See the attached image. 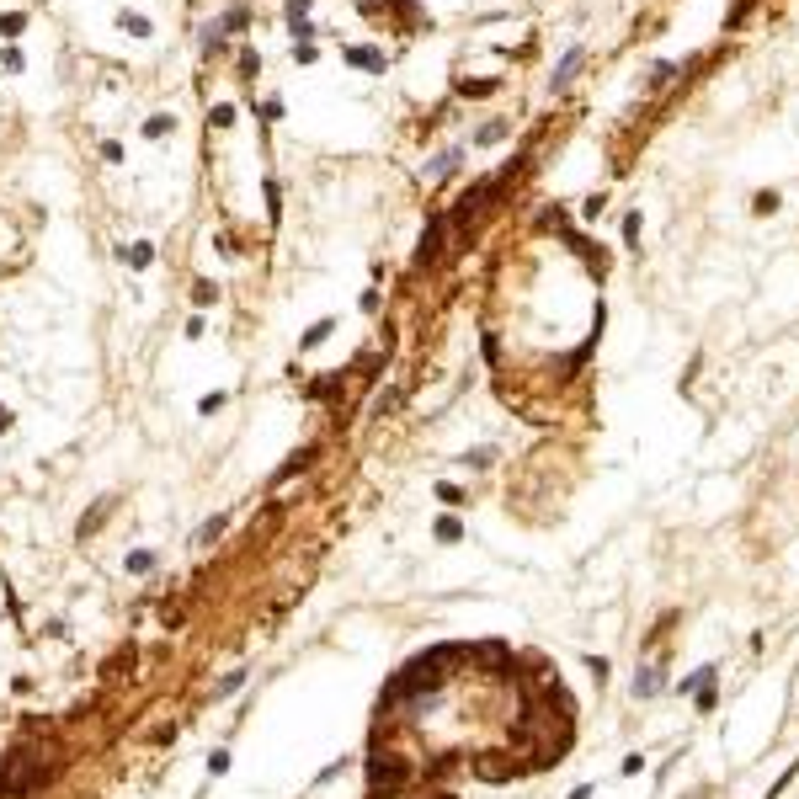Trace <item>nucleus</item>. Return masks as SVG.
Masks as SVG:
<instances>
[{
  "label": "nucleus",
  "mask_w": 799,
  "mask_h": 799,
  "mask_svg": "<svg viewBox=\"0 0 799 799\" xmlns=\"http://www.w3.org/2000/svg\"><path fill=\"white\" fill-rule=\"evenodd\" d=\"M118 27H123V32H134V38H150L155 22H150V16H139V11H118Z\"/></svg>",
  "instance_id": "obj_4"
},
{
  "label": "nucleus",
  "mask_w": 799,
  "mask_h": 799,
  "mask_svg": "<svg viewBox=\"0 0 799 799\" xmlns=\"http://www.w3.org/2000/svg\"><path fill=\"white\" fill-rule=\"evenodd\" d=\"M293 59H299V64H315L320 54H315V43H293Z\"/></svg>",
  "instance_id": "obj_13"
},
{
  "label": "nucleus",
  "mask_w": 799,
  "mask_h": 799,
  "mask_svg": "<svg viewBox=\"0 0 799 799\" xmlns=\"http://www.w3.org/2000/svg\"><path fill=\"white\" fill-rule=\"evenodd\" d=\"M288 27H299V22H309V0H288Z\"/></svg>",
  "instance_id": "obj_10"
},
{
  "label": "nucleus",
  "mask_w": 799,
  "mask_h": 799,
  "mask_svg": "<svg viewBox=\"0 0 799 799\" xmlns=\"http://www.w3.org/2000/svg\"><path fill=\"white\" fill-rule=\"evenodd\" d=\"M166 134H176V118H171V112H155V118H144V139H166Z\"/></svg>",
  "instance_id": "obj_5"
},
{
  "label": "nucleus",
  "mask_w": 799,
  "mask_h": 799,
  "mask_svg": "<svg viewBox=\"0 0 799 799\" xmlns=\"http://www.w3.org/2000/svg\"><path fill=\"white\" fill-rule=\"evenodd\" d=\"M442 240H448V219H432L421 235V251H416V267H432V256L442 251Z\"/></svg>",
  "instance_id": "obj_2"
},
{
  "label": "nucleus",
  "mask_w": 799,
  "mask_h": 799,
  "mask_svg": "<svg viewBox=\"0 0 799 799\" xmlns=\"http://www.w3.org/2000/svg\"><path fill=\"white\" fill-rule=\"evenodd\" d=\"M22 27H27V11H0V32L6 38H16Z\"/></svg>",
  "instance_id": "obj_9"
},
{
  "label": "nucleus",
  "mask_w": 799,
  "mask_h": 799,
  "mask_svg": "<svg viewBox=\"0 0 799 799\" xmlns=\"http://www.w3.org/2000/svg\"><path fill=\"white\" fill-rule=\"evenodd\" d=\"M102 160H112V166L123 160V144H118V139H107V144H102Z\"/></svg>",
  "instance_id": "obj_15"
},
{
  "label": "nucleus",
  "mask_w": 799,
  "mask_h": 799,
  "mask_svg": "<svg viewBox=\"0 0 799 799\" xmlns=\"http://www.w3.org/2000/svg\"><path fill=\"white\" fill-rule=\"evenodd\" d=\"M208 123H213V128H229V123H235V107H213Z\"/></svg>",
  "instance_id": "obj_11"
},
{
  "label": "nucleus",
  "mask_w": 799,
  "mask_h": 799,
  "mask_svg": "<svg viewBox=\"0 0 799 799\" xmlns=\"http://www.w3.org/2000/svg\"><path fill=\"white\" fill-rule=\"evenodd\" d=\"M347 64H352V70H362V75H384V70H389L384 48H368V43H362V48H347Z\"/></svg>",
  "instance_id": "obj_1"
},
{
  "label": "nucleus",
  "mask_w": 799,
  "mask_h": 799,
  "mask_svg": "<svg viewBox=\"0 0 799 799\" xmlns=\"http://www.w3.org/2000/svg\"><path fill=\"white\" fill-rule=\"evenodd\" d=\"M245 22H251V11H229L224 16V32H245Z\"/></svg>",
  "instance_id": "obj_12"
},
{
  "label": "nucleus",
  "mask_w": 799,
  "mask_h": 799,
  "mask_svg": "<svg viewBox=\"0 0 799 799\" xmlns=\"http://www.w3.org/2000/svg\"><path fill=\"white\" fill-rule=\"evenodd\" d=\"M261 118L277 123V118H283V102H277V96H267V102H261Z\"/></svg>",
  "instance_id": "obj_14"
},
{
  "label": "nucleus",
  "mask_w": 799,
  "mask_h": 799,
  "mask_svg": "<svg viewBox=\"0 0 799 799\" xmlns=\"http://www.w3.org/2000/svg\"><path fill=\"white\" fill-rule=\"evenodd\" d=\"M0 70H6V75H22V70H27V54H22L16 43H6L0 48Z\"/></svg>",
  "instance_id": "obj_6"
},
{
  "label": "nucleus",
  "mask_w": 799,
  "mask_h": 799,
  "mask_svg": "<svg viewBox=\"0 0 799 799\" xmlns=\"http://www.w3.org/2000/svg\"><path fill=\"white\" fill-rule=\"evenodd\" d=\"M123 261H128L134 272L155 267V245H150V240H134V245H123Z\"/></svg>",
  "instance_id": "obj_3"
},
{
  "label": "nucleus",
  "mask_w": 799,
  "mask_h": 799,
  "mask_svg": "<svg viewBox=\"0 0 799 799\" xmlns=\"http://www.w3.org/2000/svg\"><path fill=\"white\" fill-rule=\"evenodd\" d=\"M192 304H219V283H213V277H197L192 283Z\"/></svg>",
  "instance_id": "obj_7"
},
{
  "label": "nucleus",
  "mask_w": 799,
  "mask_h": 799,
  "mask_svg": "<svg viewBox=\"0 0 799 799\" xmlns=\"http://www.w3.org/2000/svg\"><path fill=\"white\" fill-rule=\"evenodd\" d=\"M331 331H336V320H320V325H309V331H304V341H299V347H320V341H325Z\"/></svg>",
  "instance_id": "obj_8"
}]
</instances>
